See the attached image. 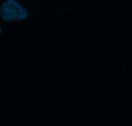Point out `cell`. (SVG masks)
Wrapping results in <instances>:
<instances>
[{"instance_id":"6da1fadb","label":"cell","mask_w":132,"mask_h":126,"mask_svg":"<svg viewBox=\"0 0 132 126\" xmlns=\"http://www.w3.org/2000/svg\"><path fill=\"white\" fill-rule=\"evenodd\" d=\"M3 19L6 21L24 20L28 16V12L21 5L14 0H6L0 9Z\"/></svg>"}]
</instances>
